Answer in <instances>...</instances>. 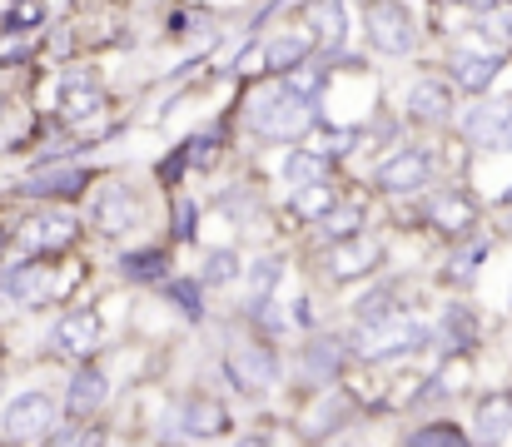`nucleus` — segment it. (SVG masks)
Instances as JSON below:
<instances>
[{"mask_svg": "<svg viewBox=\"0 0 512 447\" xmlns=\"http://www.w3.org/2000/svg\"><path fill=\"white\" fill-rule=\"evenodd\" d=\"M5 294L15 298V303H35V298H45L50 294V269H45L40 259L15 264V269L5 274Z\"/></svg>", "mask_w": 512, "mask_h": 447, "instance_id": "17", "label": "nucleus"}, {"mask_svg": "<svg viewBox=\"0 0 512 447\" xmlns=\"http://www.w3.org/2000/svg\"><path fill=\"white\" fill-rule=\"evenodd\" d=\"M50 423H55V403H50L45 393H20V398H10V408L0 413V428H5V438H15V443L50 438Z\"/></svg>", "mask_w": 512, "mask_h": 447, "instance_id": "4", "label": "nucleus"}, {"mask_svg": "<svg viewBox=\"0 0 512 447\" xmlns=\"http://www.w3.org/2000/svg\"><path fill=\"white\" fill-rule=\"evenodd\" d=\"M408 115H413L418 125H443V120H453V95H448V85L418 80L413 95H408Z\"/></svg>", "mask_w": 512, "mask_h": 447, "instance_id": "14", "label": "nucleus"}, {"mask_svg": "<svg viewBox=\"0 0 512 447\" xmlns=\"http://www.w3.org/2000/svg\"><path fill=\"white\" fill-rule=\"evenodd\" d=\"M274 378H279V358H274L269 348H259V343L234 348V363H229V383H234V388L254 393V388H269Z\"/></svg>", "mask_w": 512, "mask_h": 447, "instance_id": "9", "label": "nucleus"}, {"mask_svg": "<svg viewBox=\"0 0 512 447\" xmlns=\"http://www.w3.org/2000/svg\"><path fill=\"white\" fill-rule=\"evenodd\" d=\"M483 259H488V244H473V249H463V254L453 259V269H448V274H453V279H463V274H473Z\"/></svg>", "mask_w": 512, "mask_h": 447, "instance_id": "33", "label": "nucleus"}, {"mask_svg": "<svg viewBox=\"0 0 512 447\" xmlns=\"http://www.w3.org/2000/svg\"><path fill=\"white\" fill-rule=\"evenodd\" d=\"M0 115H5V95H0Z\"/></svg>", "mask_w": 512, "mask_h": 447, "instance_id": "41", "label": "nucleus"}, {"mask_svg": "<svg viewBox=\"0 0 512 447\" xmlns=\"http://www.w3.org/2000/svg\"><path fill=\"white\" fill-rule=\"evenodd\" d=\"M75 214H65V209H50V214H35L30 224H25V234H20V244H25V254H55V249H65L70 239H75Z\"/></svg>", "mask_w": 512, "mask_h": 447, "instance_id": "7", "label": "nucleus"}, {"mask_svg": "<svg viewBox=\"0 0 512 447\" xmlns=\"http://www.w3.org/2000/svg\"><path fill=\"white\" fill-rule=\"evenodd\" d=\"M25 25H40V5L30 0V5H20L10 20H5V30H25Z\"/></svg>", "mask_w": 512, "mask_h": 447, "instance_id": "37", "label": "nucleus"}, {"mask_svg": "<svg viewBox=\"0 0 512 447\" xmlns=\"http://www.w3.org/2000/svg\"><path fill=\"white\" fill-rule=\"evenodd\" d=\"M473 423H478V438H483V443H503V438L512 433V398H508V393L483 398Z\"/></svg>", "mask_w": 512, "mask_h": 447, "instance_id": "18", "label": "nucleus"}, {"mask_svg": "<svg viewBox=\"0 0 512 447\" xmlns=\"http://www.w3.org/2000/svg\"><path fill=\"white\" fill-rule=\"evenodd\" d=\"M194 234H199V204L179 199L174 204V239H194Z\"/></svg>", "mask_w": 512, "mask_h": 447, "instance_id": "31", "label": "nucleus"}, {"mask_svg": "<svg viewBox=\"0 0 512 447\" xmlns=\"http://www.w3.org/2000/svg\"><path fill=\"white\" fill-rule=\"evenodd\" d=\"M0 244H5V239H0Z\"/></svg>", "mask_w": 512, "mask_h": 447, "instance_id": "43", "label": "nucleus"}, {"mask_svg": "<svg viewBox=\"0 0 512 447\" xmlns=\"http://www.w3.org/2000/svg\"><path fill=\"white\" fill-rule=\"evenodd\" d=\"M234 279H239V254L214 249L209 264H204V284H209V289H224V284H234Z\"/></svg>", "mask_w": 512, "mask_h": 447, "instance_id": "28", "label": "nucleus"}, {"mask_svg": "<svg viewBox=\"0 0 512 447\" xmlns=\"http://www.w3.org/2000/svg\"><path fill=\"white\" fill-rule=\"evenodd\" d=\"M512 209V204H508ZM503 234H512V214H503Z\"/></svg>", "mask_w": 512, "mask_h": 447, "instance_id": "38", "label": "nucleus"}, {"mask_svg": "<svg viewBox=\"0 0 512 447\" xmlns=\"http://www.w3.org/2000/svg\"><path fill=\"white\" fill-rule=\"evenodd\" d=\"M324 169H329V159L319 149H294L284 159V179L289 184H314V179H324Z\"/></svg>", "mask_w": 512, "mask_h": 447, "instance_id": "25", "label": "nucleus"}, {"mask_svg": "<svg viewBox=\"0 0 512 447\" xmlns=\"http://www.w3.org/2000/svg\"><path fill=\"white\" fill-rule=\"evenodd\" d=\"M423 214L438 224V229H448V234H463L468 224H473V199H463V194H428V204H423Z\"/></svg>", "mask_w": 512, "mask_h": 447, "instance_id": "16", "label": "nucleus"}, {"mask_svg": "<svg viewBox=\"0 0 512 447\" xmlns=\"http://www.w3.org/2000/svg\"><path fill=\"white\" fill-rule=\"evenodd\" d=\"M55 348H60V353H70V358L95 353V348H100V313H90V308L65 313V318H60V328H55Z\"/></svg>", "mask_w": 512, "mask_h": 447, "instance_id": "11", "label": "nucleus"}, {"mask_svg": "<svg viewBox=\"0 0 512 447\" xmlns=\"http://www.w3.org/2000/svg\"><path fill=\"white\" fill-rule=\"evenodd\" d=\"M105 100H100V80L95 75H70L65 85H60V110H65V120H85V115H95Z\"/></svg>", "mask_w": 512, "mask_h": 447, "instance_id": "15", "label": "nucleus"}, {"mask_svg": "<svg viewBox=\"0 0 512 447\" xmlns=\"http://www.w3.org/2000/svg\"><path fill=\"white\" fill-rule=\"evenodd\" d=\"M498 70H503V55H488V50H458L453 55V80L468 95H483L498 80Z\"/></svg>", "mask_w": 512, "mask_h": 447, "instance_id": "12", "label": "nucleus"}, {"mask_svg": "<svg viewBox=\"0 0 512 447\" xmlns=\"http://www.w3.org/2000/svg\"><path fill=\"white\" fill-rule=\"evenodd\" d=\"M378 189L383 194H413V189H423L428 179H433V159L423 154V149H398V154H388L383 164H378Z\"/></svg>", "mask_w": 512, "mask_h": 447, "instance_id": "5", "label": "nucleus"}, {"mask_svg": "<svg viewBox=\"0 0 512 447\" xmlns=\"http://www.w3.org/2000/svg\"><path fill=\"white\" fill-rule=\"evenodd\" d=\"M343 413H353V408H348V403H329V408H324V418H314V423H309V433H314V438H324V433H329V428H334V423H343Z\"/></svg>", "mask_w": 512, "mask_h": 447, "instance_id": "35", "label": "nucleus"}, {"mask_svg": "<svg viewBox=\"0 0 512 447\" xmlns=\"http://www.w3.org/2000/svg\"><path fill=\"white\" fill-rule=\"evenodd\" d=\"M249 130H254L259 140L289 145V140H299V135L314 130V100L299 95V90H289V85H269V90H259L254 105H249Z\"/></svg>", "mask_w": 512, "mask_h": 447, "instance_id": "1", "label": "nucleus"}, {"mask_svg": "<svg viewBox=\"0 0 512 447\" xmlns=\"http://www.w3.org/2000/svg\"><path fill=\"white\" fill-rule=\"evenodd\" d=\"M363 25H368V40H373L378 55H408V50L418 45L413 15H408L398 0H373L368 15H363Z\"/></svg>", "mask_w": 512, "mask_h": 447, "instance_id": "3", "label": "nucleus"}, {"mask_svg": "<svg viewBox=\"0 0 512 447\" xmlns=\"http://www.w3.org/2000/svg\"><path fill=\"white\" fill-rule=\"evenodd\" d=\"M120 274L135 279V284H155V279L170 274V254H160V249H135V254L120 259Z\"/></svg>", "mask_w": 512, "mask_h": 447, "instance_id": "23", "label": "nucleus"}, {"mask_svg": "<svg viewBox=\"0 0 512 447\" xmlns=\"http://www.w3.org/2000/svg\"><path fill=\"white\" fill-rule=\"evenodd\" d=\"M299 60H309V40H304V35H269V45H264V70L289 75Z\"/></svg>", "mask_w": 512, "mask_h": 447, "instance_id": "21", "label": "nucleus"}, {"mask_svg": "<svg viewBox=\"0 0 512 447\" xmlns=\"http://www.w3.org/2000/svg\"><path fill=\"white\" fill-rule=\"evenodd\" d=\"M508 204H512V189H508V194H503V209H508Z\"/></svg>", "mask_w": 512, "mask_h": 447, "instance_id": "40", "label": "nucleus"}, {"mask_svg": "<svg viewBox=\"0 0 512 447\" xmlns=\"http://www.w3.org/2000/svg\"><path fill=\"white\" fill-rule=\"evenodd\" d=\"M85 184H90V169L65 164V169H40V174L20 179V184H15V194H30V199H75Z\"/></svg>", "mask_w": 512, "mask_h": 447, "instance_id": "8", "label": "nucleus"}, {"mask_svg": "<svg viewBox=\"0 0 512 447\" xmlns=\"http://www.w3.org/2000/svg\"><path fill=\"white\" fill-rule=\"evenodd\" d=\"M443 333H448V348H468L473 333H478V318H473L463 303H453V308L443 313Z\"/></svg>", "mask_w": 512, "mask_h": 447, "instance_id": "27", "label": "nucleus"}, {"mask_svg": "<svg viewBox=\"0 0 512 447\" xmlns=\"http://www.w3.org/2000/svg\"><path fill=\"white\" fill-rule=\"evenodd\" d=\"M130 224H135V194L125 184H110L100 194V229L105 234H125Z\"/></svg>", "mask_w": 512, "mask_h": 447, "instance_id": "19", "label": "nucleus"}, {"mask_svg": "<svg viewBox=\"0 0 512 447\" xmlns=\"http://www.w3.org/2000/svg\"><path fill=\"white\" fill-rule=\"evenodd\" d=\"M105 398H110V378H105L100 368H80V373L70 378V393H65L70 423H75V418H95V413L105 408Z\"/></svg>", "mask_w": 512, "mask_h": 447, "instance_id": "10", "label": "nucleus"}, {"mask_svg": "<svg viewBox=\"0 0 512 447\" xmlns=\"http://www.w3.org/2000/svg\"><path fill=\"white\" fill-rule=\"evenodd\" d=\"M483 35H493V40H512V15H508V10L483 15Z\"/></svg>", "mask_w": 512, "mask_h": 447, "instance_id": "36", "label": "nucleus"}, {"mask_svg": "<svg viewBox=\"0 0 512 447\" xmlns=\"http://www.w3.org/2000/svg\"><path fill=\"white\" fill-rule=\"evenodd\" d=\"M179 418H184V438H214V433H224V423H229L224 408L209 403V398H194Z\"/></svg>", "mask_w": 512, "mask_h": 447, "instance_id": "22", "label": "nucleus"}, {"mask_svg": "<svg viewBox=\"0 0 512 447\" xmlns=\"http://www.w3.org/2000/svg\"><path fill=\"white\" fill-rule=\"evenodd\" d=\"M508 145H512V110H508Z\"/></svg>", "mask_w": 512, "mask_h": 447, "instance_id": "39", "label": "nucleus"}, {"mask_svg": "<svg viewBox=\"0 0 512 447\" xmlns=\"http://www.w3.org/2000/svg\"><path fill=\"white\" fill-rule=\"evenodd\" d=\"M368 269H378V244H348V239H339L334 274H339V279H358V274H368Z\"/></svg>", "mask_w": 512, "mask_h": 447, "instance_id": "24", "label": "nucleus"}, {"mask_svg": "<svg viewBox=\"0 0 512 447\" xmlns=\"http://www.w3.org/2000/svg\"><path fill=\"white\" fill-rule=\"evenodd\" d=\"M463 140L478 149L508 145V105H473L463 120Z\"/></svg>", "mask_w": 512, "mask_h": 447, "instance_id": "13", "label": "nucleus"}, {"mask_svg": "<svg viewBox=\"0 0 512 447\" xmlns=\"http://www.w3.org/2000/svg\"><path fill=\"white\" fill-rule=\"evenodd\" d=\"M329 209H334V194H329V184H324V179L299 184V194H294V214H299V219H324Z\"/></svg>", "mask_w": 512, "mask_h": 447, "instance_id": "26", "label": "nucleus"}, {"mask_svg": "<svg viewBox=\"0 0 512 447\" xmlns=\"http://www.w3.org/2000/svg\"><path fill=\"white\" fill-rule=\"evenodd\" d=\"M279 274H284V259H279V254H264V259L249 269V284H254V294H274Z\"/></svg>", "mask_w": 512, "mask_h": 447, "instance_id": "30", "label": "nucleus"}, {"mask_svg": "<svg viewBox=\"0 0 512 447\" xmlns=\"http://www.w3.org/2000/svg\"><path fill=\"white\" fill-rule=\"evenodd\" d=\"M304 15H309V40H314L319 60H334L348 40V10L339 0H304Z\"/></svg>", "mask_w": 512, "mask_h": 447, "instance_id": "6", "label": "nucleus"}, {"mask_svg": "<svg viewBox=\"0 0 512 447\" xmlns=\"http://www.w3.org/2000/svg\"><path fill=\"white\" fill-rule=\"evenodd\" d=\"M463 5H483V0H463Z\"/></svg>", "mask_w": 512, "mask_h": 447, "instance_id": "42", "label": "nucleus"}, {"mask_svg": "<svg viewBox=\"0 0 512 447\" xmlns=\"http://www.w3.org/2000/svg\"><path fill=\"white\" fill-rule=\"evenodd\" d=\"M339 358H343L339 338H314V343L304 348V378H314V383H334V378H339Z\"/></svg>", "mask_w": 512, "mask_h": 447, "instance_id": "20", "label": "nucleus"}, {"mask_svg": "<svg viewBox=\"0 0 512 447\" xmlns=\"http://www.w3.org/2000/svg\"><path fill=\"white\" fill-rule=\"evenodd\" d=\"M170 298L189 313V318H199L204 313V298H199V284H170Z\"/></svg>", "mask_w": 512, "mask_h": 447, "instance_id": "32", "label": "nucleus"}, {"mask_svg": "<svg viewBox=\"0 0 512 447\" xmlns=\"http://www.w3.org/2000/svg\"><path fill=\"white\" fill-rule=\"evenodd\" d=\"M358 229H363V209H358V204H348V209L334 204V209L324 214V234H329V239H353Z\"/></svg>", "mask_w": 512, "mask_h": 447, "instance_id": "29", "label": "nucleus"}, {"mask_svg": "<svg viewBox=\"0 0 512 447\" xmlns=\"http://www.w3.org/2000/svg\"><path fill=\"white\" fill-rule=\"evenodd\" d=\"M433 333L418 323V318H403V313H378V318H363V328L348 338V348L368 363H383V358H403L413 348H423Z\"/></svg>", "mask_w": 512, "mask_h": 447, "instance_id": "2", "label": "nucleus"}, {"mask_svg": "<svg viewBox=\"0 0 512 447\" xmlns=\"http://www.w3.org/2000/svg\"><path fill=\"white\" fill-rule=\"evenodd\" d=\"M413 443H463V433H458V428H448V423H433V428H418V433H413Z\"/></svg>", "mask_w": 512, "mask_h": 447, "instance_id": "34", "label": "nucleus"}]
</instances>
